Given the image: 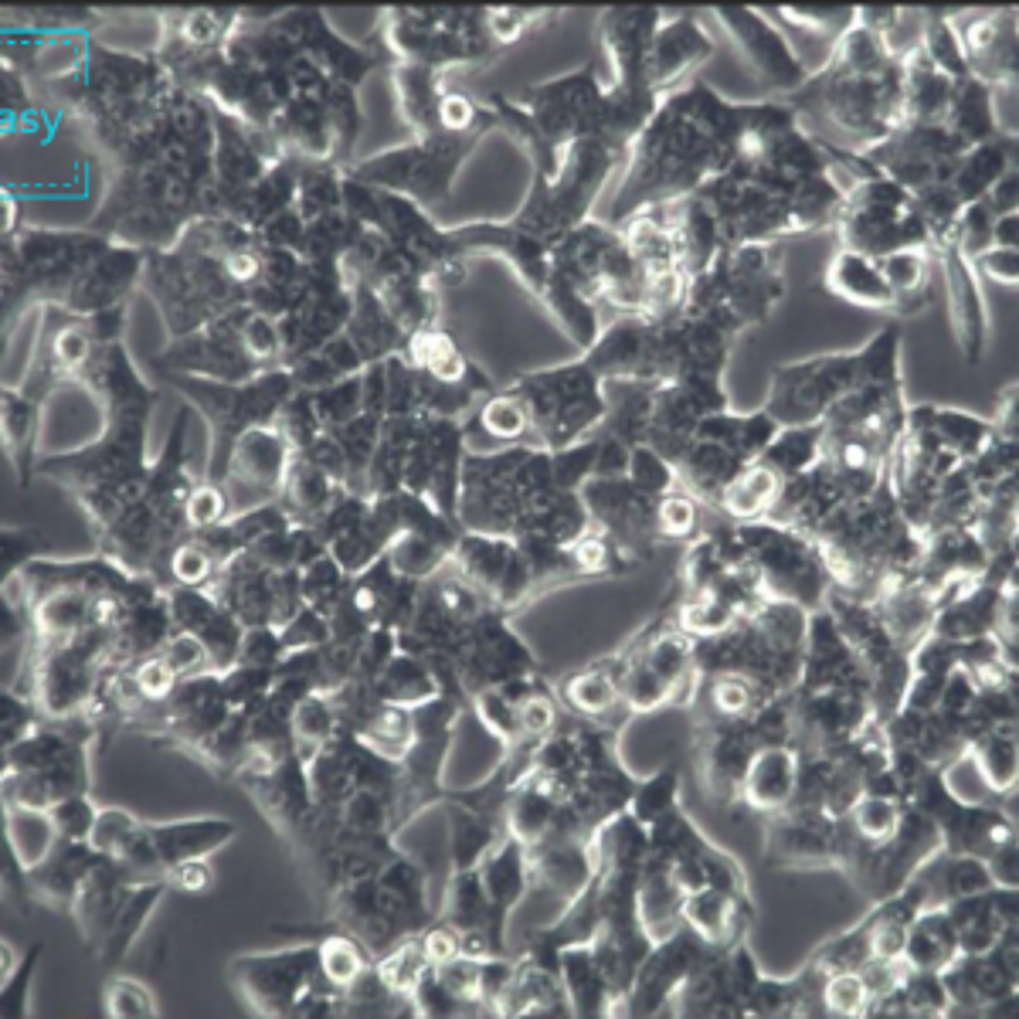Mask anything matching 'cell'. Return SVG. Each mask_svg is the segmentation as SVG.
<instances>
[{"label":"cell","instance_id":"cell-1","mask_svg":"<svg viewBox=\"0 0 1019 1019\" xmlns=\"http://www.w3.org/2000/svg\"><path fill=\"white\" fill-rule=\"evenodd\" d=\"M799 789V765L792 751L765 748L744 768V795L758 809H782Z\"/></svg>","mask_w":1019,"mask_h":1019},{"label":"cell","instance_id":"cell-2","mask_svg":"<svg viewBox=\"0 0 1019 1019\" xmlns=\"http://www.w3.org/2000/svg\"><path fill=\"white\" fill-rule=\"evenodd\" d=\"M829 289L836 296L850 299V303L873 306V310H894L897 306V296L890 293V286L880 276L877 259L853 252V248L839 252L829 265Z\"/></svg>","mask_w":1019,"mask_h":1019},{"label":"cell","instance_id":"cell-3","mask_svg":"<svg viewBox=\"0 0 1019 1019\" xmlns=\"http://www.w3.org/2000/svg\"><path fill=\"white\" fill-rule=\"evenodd\" d=\"M846 816H850V826H853L856 839H863V843H887V839L897 833L901 809H897V799L863 792L860 799L850 806Z\"/></svg>","mask_w":1019,"mask_h":1019},{"label":"cell","instance_id":"cell-4","mask_svg":"<svg viewBox=\"0 0 1019 1019\" xmlns=\"http://www.w3.org/2000/svg\"><path fill=\"white\" fill-rule=\"evenodd\" d=\"M877 269L884 282L890 286V293L897 296V306L907 296L924 293V276H928V255L924 248H897L877 259Z\"/></svg>","mask_w":1019,"mask_h":1019},{"label":"cell","instance_id":"cell-5","mask_svg":"<svg viewBox=\"0 0 1019 1019\" xmlns=\"http://www.w3.org/2000/svg\"><path fill=\"white\" fill-rule=\"evenodd\" d=\"M822 1006L836 1016H856V1013H870V989L863 986L860 972L843 969V972H829L819 992Z\"/></svg>","mask_w":1019,"mask_h":1019},{"label":"cell","instance_id":"cell-6","mask_svg":"<svg viewBox=\"0 0 1019 1019\" xmlns=\"http://www.w3.org/2000/svg\"><path fill=\"white\" fill-rule=\"evenodd\" d=\"M316 962H320L323 979H327L330 986H337V989L357 986V982H361V975H364V958H361V952H357V948L350 945L347 938L323 941Z\"/></svg>","mask_w":1019,"mask_h":1019},{"label":"cell","instance_id":"cell-7","mask_svg":"<svg viewBox=\"0 0 1019 1019\" xmlns=\"http://www.w3.org/2000/svg\"><path fill=\"white\" fill-rule=\"evenodd\" d=\"M568 697L585 714H602L619 700V683L609 673H581L568 683Z\"/></svg>","mask_w":1019,"mask_h":1019},{"label":"cell","instance_id":"cell-8","mask_svg":"<svg viewBox=\"0 0 1019 1019\" xmlns=\"http://www.w3.org/2000/svg\"><path fill=\"white\" fill-rule=\"evenodd\" d=\"M479 422H483L486 432L500 435V439H520L527 428V408H524V401H517V398H493L490 405L483 408Z\"/></svg>","mask_w":1019,"mask_h":1019},{"label":"cell","instance_id":"cell-9","mask_svg":"<svg viewBox=\"0 0 1019 1019\" xmlns=\"http://www.w3.org/2000/svg\"><path fill=\"white\" fill-rule=\"evenodd\" d=\"M710 700H714V707L721 710V714L741 717L755 704V690H751V683L741 680V676H721V680L714 683V690H710Z\"/></svg>","mask_w":1019,"mask_h":1019},{"label":"cell","instance_id":"cell-10","mask_svg":"<svg viewBox=\"0 0 1019 1019\" xmlns=\"http://www.w3.org/2000/svg\"><path fill=\"white\" fill-rule=\"evenodd\" d=\"M656 520H659V530H663V534L687 537V534H693V527H697V507H693L687 496H666L656 510Z\"/></svg>","mask_w":1019,"mask_h":1019},{"label":"cell","instance_id":"cell-11","mask_svg":"<svg viewBox=\"0 0 1019 1019\" xmlns=\"http://www.w3.org/2000/svg\"><path fill=\"white\" fill-rule=\"evenodd\" d=\"M174 676L177 670L170 666V659H150V663H143L140 673H136V687H140L143 697L160 700L174 690Z\"/></svg>","mask_w":1019,"mask_h":1019},{"label":"cell","instance_id":"cell-12","mask_svg":"<svg viewBox=\"0 0 1019 1019\" xmlns=\"http://www.w3.org/2000/svg\"><path fill=\"white\" fill-rule=\"evenodd\" d=\"M242 344L252 357L265 361V357H272L279 350V330L272 327V320H265V316H252L242 327Z\"/></svg>","mask_w":1019,"mask_h":1019},{"label":"cell","instance_id":"cell-13","mask_svg":"<svg viewBox=\"0 0 1019 1019\" xmlns=\"http://www.w3.org/2000/svg\"><path fill=\"white\" fill-rule=\"evenodd\" d=\"M221 513H225V496L214 490V486H201V490L191 496V503H187V520H191L194 527L214 524V520H221Z\"/></svg>","mask_w":1019,"mask_h":1019},{"label":"cell","instance_id":"cell-14","mask_svg":"<svg viewBox=\"0 0 1019 1019\" xmlns=\"http://www.w3.org/2000/svg\"><path fill=\"white\" fill-rule=\"evenodd\" d=\"M975 262H979V269L986 272V276H992L996 282H1006V286H1013L1019 276L1016 248H986Z\"/></svg>","mask_w":1019,"mask_h":1019},{"label":"cell","instance_id":"cell-15","mask_svg":"<svg viewBox=\"0 0 1019 1019\" xmlns=\"http://www.w3.org/2000/svg\"><path fill=\"white\" fill-rule=\"evenodd\" d=\"M517 724L524 727L527 734H547V731L554 727V707L547 704L544 697L520 700V707H517Z\"/></svg>","mask_w":1019,"mask_h":1019},{"label":"cell","instance_id":"cell-16","mask_svg":"<svg viewBox=\"0 0 1019 1019\" xmlns=\"http://www.w3.org/2000/svg\"><path fill=\"white\" fill-rule=\"evenodd\" d=\"M174 575L181 578L184 585H198V581L211 575V558L204 551H198V547H184L174 558Z\"/></svg>","mask_w":1019,"mask_h":1019},{"label":"cell","instance_id":"cell-17","mask_svg":"<svg viewBox=\"0 0 1019 1019\" xmlns=\"http://www.w3.org/2000/svg\"><path fill=\"white\" fill-rule=\"evenodd\" d=\"M439 119L445 130H466V126H473L476 109H473V102L462 96H445L439 102Z\"/></svg>","mask_w":1019,"mask_h":1019},{"label":"cell","instance_id":"cell-18","mask_svg":"<svg viewBox=\"0 0 1019 1019\" xmlns=\"http://www.w3.org/2000/svg\"><path fill=\"white\" fill-rule=\"evenodd\" d=\"M85 354H89V340H85V333H82V330H65L62 337H58L55 357H58V361H62L65 367L82 364V361H85Z\"/></svg>","mask_w":1019,"mask_h":1019},{"label":"cell","instance_id":"cell-19","mask_svg":"<svg viewBox=\"0 0 1019 1019\" xmlns=\"http://www.w3.org/2000/svg\"><path fill=\"white\" fill-rule=\"evenodd\" d=\"M225 272L235 282H252L262 272V265H259V259H255L252 252H231L228 259H225Z\"/></svg>","mask_w":1019,"mask_h":1019},{"label":"cell","instance_id":"cell-20","mask_svg":"<svg viewBox=\"0 0 1019 1019\" xmlns=\"http://www.w3.org/2000/svg\"><path fill=\"white\" fill-rule=\"evenodd\" d=\"M201 659H204V649L194 639H181V642H174V649H170V666H174L177 673L191 670V666L201 663Z\"/></svg>","mask_w":1019,"mask_h":1019},{"label":"cell","instance_id":"cell-21","mask_svg":"<svg viewBox=\"0 0 1019 1019\" xmlns=\"http://www.w3.org/2000/svg\"><path fill=\"white\" fill-rule=\"evenodd\" d=\"M184 38L191 41V45H208V41L214 38V21H211L208 14L191 17V21H187V28H184Z\"/></svg>","mask_w":1019,"mask_h":1019}]
</instances>
